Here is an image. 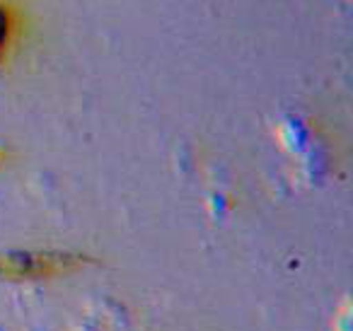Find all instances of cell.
Segmentation results:
<instances>
[{"mask_svg":"<svg viewBox=\"0 0 353 331\" xmlns=\"http://www.w3.org/2000/svg\"><path fill=\"white\" fill-rule=\"evenodd\" d=\"M3 30H6V20H3V12H0V37H3Z\"/></svg>","mask_w":353,"mask_h":331,"instance_id":"obj_1","label":"cell"}]
</instances>
